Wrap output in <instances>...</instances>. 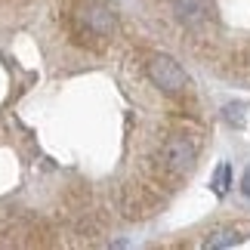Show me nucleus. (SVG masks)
<instances>
[{
	"label": "nucleus",
	"mask_w": 250,
	"mask_h": 250,
	"mask_svg": "<svg viewBox=\"0 0 250 250\" xmlns=\"http://www.w3.org/2000/svg\"><path fill=\"white\" fill-rule=\"evenodd\" d=\"M146 71H148V81L155 86H161L164 93H182L188 86V74L182 71L179 62L170 59V56H151Z\"/></svg>",
	"instance_id": "nucleus-1"
},
{
	"label": "nucleus",
	"mask_w": 250,
	"mask_h": 250,
	"mask_svg": "<svg viewBox=\"0 0 250 250\" xmlns=\"http://www.w3.org/2000/svg\"><path fill=\"white\" fill-rule=\"evenodd\" d=\"M161 158H164V167L170 173H186L191 164H195V146L186 136H170L161 148Z\"/></svg>",
	"instance_id": "nucleus-2"
},
{
	"label": "nucleus",
	"mask_w": 250,
	"mask_h": 250,
	"mask_svg": "<svg viewBox=\"0 0 250 250\" xmlns=\"http://www.w3.org/2000/svg\"><path fill=\"white\" fill-rule=\"evenodd\" d=\"M78 19H81V25H86L90 34L105 37V34L114 31V16H111V9H105V6H83L78 13Z\"/></svg>",
	"instance_id": "nucleus-3"
},
{
	"label": "nucleus",
	"mask_w": 250,
	"mask_h": 250,
	"mask_svg": "<svg viewBox=\"0 0 250 250\" xmlns=\"http://www.w3.org/2000/svg\"><path fill=\"white\" fill-rule=\"evenodd\" d=\"M173 9H176V19L186 22V25H201L207 19V3L204 0H176Z\"/></svg>",
	"instance_id": "nucleus-4"
},
{
	"label": "nucleus",
	"mask_w": 250,
	"mask_h": 250,
	"mask_svg": "<svg viewBox=\"0 0 250 250\" xmlns=\"http://www.w3.org/2000/svg\"><path fill=\"white\" fill-rule=\"evenodd\" d=\"M241 241V235H238V229H216V232H210L207 235V241H204V247H232V244H238Z\"/></svg>",
	"instance_id": "nucleus-5"
},
{
	"label": "nucleus",
	"mask_w": 250,
	"mask_h": 250,
	"mask_svg": "<svg viewBox=\"0 0 250 250\" xmlns=\"http://www.w3.org/2000/svg\"><path fill=\"white\" fill-rule=\"evenodd\" d=\"M229 182H232V170H229V164H219L216 173H213V191H216V195H226Z\"/></svg>",
	"instance_id": "nucleus-6"
},
{
	"label": "nucleus",
	"mask_w": 250,
	"mask_h": 250,
	"mask_svg": "<svg viewBox=\"0 0 250 250\" xmlns=\"http://www.w3.org/2000/svg\"><path fill=\"white\" fill-rule=\"evenodd\" d=\"M223 118H226L229 124H232V127H241V124H244V105H241V102H232V105H226Z\"/></svg>",
	"instance_id": "nucleus-7"
},
{
	"label": "nucleus",
	"mask_w": 250,
	"mask_h": 250,
	"mask_svg": "<svg viewBox=\"0 0 250 250\" xmlns=\"http://www.w3.org/2000/svg\"><path fill=\"white\" fill-rule=\"evenodd\" d=\"M241 191H244V198H250V167L244 170V176H241Z\"/></svg>",
	"instance_id": "nucleus-8"
}]
</instances>
